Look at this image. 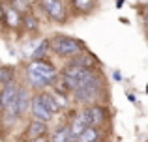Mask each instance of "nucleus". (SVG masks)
Here are the masks:
<instances>
[{
  "label": "nucleus",
  "instance_id": "f257e3e1",
  "mask_svg": "<svg viewBox=\"0 0 148 142\" xmlns=\"http://www.w3.org/2000/svg\"><path fill=\"white\" fill-rule=\"evenodd\" d=\"M26 75H28V80L32 84H36V86H45V84H49V82L54 80L56 69L47 62L34 60V62L28 66V69H26Z\"/></svg>",
  "mask_w": 148,
  "mask_h": 142
},
{
  "label": "nucleus",
  "instance_id": "f03ea898",
  "mask_svg": "<svg viewBox=\"0 0 148 142\" xmlns=\"http://www.w3.org/2000/svg\"><path fill=\"white\" fill-rule=\"evenodd\" d=\"M51 47L58 56H75L81 51V43L73 37H66V36H56L51 41Z\"/></svg>",
  "mask_w": 148,
  "mask_h": 142
},
{
  "label": "nucleus",
  "instance_id": "7ed1b4c3",
  "mask_svg": "<svg viewBox=\"0 0 148 142\" xmlns=\"http://www.w3.org/2000/svg\"><path fill=\"white\" fill-rule=\"evenodd\" d=\"M98 94H99V80L96 79V75L92 77V79H88L81 88L75 90V97L79 99V101H83V103L94 101V99L98 97Z\"/></svg>",
  "mask_w": 148,
  "mask_h": 142
},
{
  "label": "nucleus",
  "instance_id": "20e7f679",
  "mask_svg": "<svg viewBox=\"0 0 148 142\" xmlns=\"http://www.w3.org/2000/svg\"><path fill=\"white\" fill-rule=\"evenodd\" d=\"M41 4H43L45 11H47V15L51 19H54V21H64L66 7H64V4H62V0H41Z\"/></svg>",
  "mask_w": 148,
  "mask_h": 142
},
{
  "label": "nucleus",
  "instance_id": "39448f33",
  "mask_svg": "<svg viewBox=\"0 0 148 142\" xmlns=\"http://www.w3.org/2000/svg\"><path fill=\"white\" fill-rule=\"evenodd\" d=\"M103 109L101 107H90V109H86L81 116H83V120L86 122L88 127H96L98 124H101L103 122Z\"/></svg>",
  "mask_w": 148,
  "mask_h": 142
},
{
  "label": "nucleus",
  "instance_id": "423d86ee",
  "mask_svg": "<svg viewBox=\"0 0 148 142\" xmlns=\"http://www.w3.org/2000/svg\"><path fill=\"white\" fill-rule=\"evenodd\" d=\"M32 114H34V118H36V120H40V122H49L51 118H53V112H51L47 107L41 103L40 97H36L32 101Z\"/></svg>",
  "mask_w": 148,
  "mask_h": 142
},
{
  "label": "nucleus",
  "instance_id": "0eeeda50",
  "mask_svg": "<svg viewBox=\"0 0 148 142\" xmlns=\"http://www.w3.org/2000/svg\"><path fill=\"white\" fill-rule=\"evenodd\" d=\"M17 94H19V88L15 86L13 82L6 84V86L2 88V107L4 109L10 107V105H13L15 99H17Z\"/></svg>",
  "mask_w": 148,
  "mask_h": 142
},
{
  "label": "nucleus",
  "instance_id": "6e6552de",
  "mask_svg": "<svg viewBox=\"0 0 148 142\" xmlns=\"http://www.w3.org/2000/svg\"><path fill=\"white\" fill-rule=\"evenodd\" d=\"M43 135H47V125H45V122L34 120L32 124L28 125V137L30 139H38V137H43Z\"/></svg>",
  "mask_w": 148,
  "mask_h": 142
},
{
  "label": "nucleus",
  "instance_id": "1a4fd4ad",
  "mask_svg": "<svg viewBox=\"0 0 148 142\" xmlns=\"http://www.w3.org/2000/svg\"><path fill=\"white\" fill-rule=\"evenodd\" d=\"M30 103V97L28 94H26V90H23V88H19V94H17V99H15V109H17V114L21 116L23 112L26 110V107H28Z\"/></svg>",
  "mask_w": 148,
  "mask_h": 142
},
{
  "label": "nucleus",
  "instance_id": "9d476101",
  "mask_svg": "<svg viewBox=\"0 0 148 142\" xmlns=\"http://www.w3.org/2000/svg\"><path fill=\"white\" fill-rule=\"evenodd\" d=\"M4 19H6L8 26H17V24H21V21H23L19 11L15 10V7H6V10H4Z\"/></svg>",
  "mask_w": 148,
  "mask_h": 142
},
{
  "label": "nucleus",
  "instance_id": "9b49d317",
  "mask_svg": "<svg viewBox=\"0 0 148 142\" xmlns=\"http://www.w3.org/2000/svg\"><path fill=\"white\" fill-rule=\"evenodd\" d=\"M38 97L41 99V103H43V105L47 107V109H49L53 114H56L58 110L62 109V107L56 103V99H54V95H53V94H41V95H38Z\"/></svg>",
  "mask_w": 148,
  "mask_h": 142
},
{
  "label": "nucleus",
  "instance_id": "f8f14e48",
  "mask_svg": "<svg viewBox=\"0 0 148 142\" xmlns=\"http://www.w3.org/2000/svg\"><path fill=\"white\" fill-rule=\"evenodd\" d=\"M86 127H88V125H86V122L83 120V116H79L75 122H73V125L69 127V129H71V137L77 140V139H79V137L84 133V129H86Z\"/></svg>",
  "mask_w": 148,
  "mask_h": 142
},
{
  "label": "nucleus",
  "instance_id": "ddd939ff",
  "mask_svg": "<svg viewBox=\"0 0 148 142\" xmlns=\"http://www.w3.org/2000/svg\"><path fill=\"white\" fill-rule=\"evenodd\" d=\"M69 139H71V129L69 127H60L53 135V142H69Z\"/></svg>",
  "mask_w": 148,
  "mask_h": 142
},
{
  "label": "nucleus",
  "instance_id": "4468645a",
  "mask_svg": "<svg viewBox=\"0 0 148 142\" xmlns=\"http://www.w3.org/2000/svg\"><path fill=\"white\" fill-rule=\"evenodd\" d=\"M96 140H98V131H96V127H86L84 133L77 139V142H96Z\"/></svg>",
  "mask_w": 148,
  "mask_h": 142
},
{
  "label": "nucleus",
  "instance_id": "2eb2a0df",
  "mask_svg": "<svg viewBox=\"0 0 148 142\" xmlns=\"http://www.w3.org/2000/svg\"><path fill=\"white\" fill-rule=\"evenodd\" d=\"M11 79H13V71L10 67H0V86L4 88L6 84H10Z\"/></svg>",
  "mask_w": 148,
  "mask_h": 142
},
{
  "label": "nucleus",
  "instance_id": "dca6fc26",
  "mask_svg": "<svg viewBox=\"0 0 148 142\" xmlns=\"http://www.w3.org/2000/svg\"><path fill=\"white\" fill-rule=\"evenodd\" d=\"M75 6L79 7L81 11H88L92 6V0H75Z\"/></svg>",
  "mask_w": 148,
  "mask_h": 142
},
{
  "label": "nucleus",
  "instance_id": "f3484780",
  "mask_svg": "<svg viewBox=\"0 0 148 142\" xmlns=\"http://www.w3.org/2000/svg\"><path fill=\"white\" fill-rule=\"evenodd\" d=\"M23 22L26 24V28H36V26H38V21L34 17H30V15H26V17L23 19Z\"/></svg>",
  "mask_w": 148,
  "mask_h": 142
},
{
  "label": "nucleus",
  "instance_id": "a211bd4d",
  "mask_svg": "<svg viewBox=\"0 0 148 142\" xmlns=\"http://www.w3.org/2000/svg\"><path fill=\"white\" fill-rule=\"evenodd\" d=\"M47 47H49V43H47V41H43V43H41L40 47H38L36 51H34V54H32V56H34V58H40V56L45 52V49H47Z\"/></svg>",
  "mask_w": 148,
  "mask_h": 142
},
{
  "label": "nucleus",
  "instance_id": "6ab92c4d",
  "mask_svg": "<svg viewBox=\"0 0 148 142\" xmlns=\"http://www.w3.org/2000/svg\"><path fill=\"white\" fill-rule=\"evenodd\" d=\"M26 6H28V2H26V0H13V7H15L17 11L26 10Z\"/></svg>",
  "mask_w": 148,
  "mask_h": 142
},
{
  "label": "nucleus",
  "instance_id": "aec40b11",
  "mask_svg": "<svg viewBox=\"0 0 148 142\" xmlns=\"http://www.w3.org/2000/svg\"><path fill=\"white\" fill-rule=\"evenodd\" d=\"M53 95H54V99H56V103H58V105H60V107H66V103H68V101H66V97H64V95H60L58 92H53Z\"/></svg>",
  "mask_w": 148,
  "mask_h": 142
},
{
  "label": "nucleus",
  "instance_id": "412c9836",
  "mask_svg": "<svg viewBox=\"0 0 148 142\" xmlns=\"http://www.w3.org/2000/svg\"><path fill=\"white\" fill-rule=\"evenodd\" d=\"M32 142H47V135H43V137H38V139H32Z\"/></svg>",
  "mask_w": 148,
  "mask_h": 142
},
{
  "label": "nucleus",
  "instance_id": "4be33fe9",
  "mask_svg": "<svg viewBox=\"0 0 148 142\" xmlns=\"http://www.w3.org/2000/svg\"><path fill=\"white\" fill-rule=\"evenodd\" d=\"M4 19V10H2V6H0V21Z\"/></svg>",
  "mask_w": 148,
  "mask_h": 142
},
{
  "label": "nucleus",
  "instance_id": "5701e85b",
  "mask_svg": "<svg viewBox=\"0 0 148 142\" xmlns=\"http://www.w3.org/2000/svg\"><path fill=\"white\" fill-rule=\"evenodd\" d=\"M0 109H4L2 107V92H0Z\"/></svg>",
  "mask_w": 148,
  "mask_h": 142
},
{
  "label": "nucleus",
  "instance_id": "b1692460",
  "mask_svg": "<svg viewBox=\"0 0 148 142\" xmlns=\"http://www.w3.org/2000/svg\"><path fill=\"white\" fill-rule=\"evenodd\" d=\"M145 24H146V26H148V17H146V19H145Z\"/></svg>",
  "mask_w": 148,
  "mask_h": 142
},
{
  "label": "nucleus",
  "instance_id": "393cba45",
  "mask_svg": "<svg viewBox=\"0 0 148 142\" xmlns=\"http://www.w3.org/2000/svg\"><path fill=\"white\" fill-rule=\"evenodd\" d=\"M96 142H99V140H96Z\"/></svg>",
  "mask_w": 148,
  "mask_h": 142
}]
</instances>
